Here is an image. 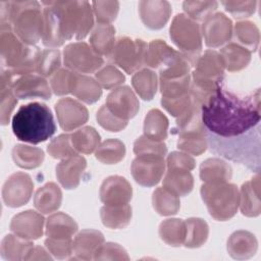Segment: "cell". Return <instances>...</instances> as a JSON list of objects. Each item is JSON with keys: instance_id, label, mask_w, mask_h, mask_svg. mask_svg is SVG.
I'll return each instance as SVG.
<instances>
[{"instance_id": "cell-14", "label": "cell", "mask_w": 261, "mask_h": 261, "mask_svg": "<svg viewBox=\"0 0 261 261\" xmlns=\"http://www.w3.org/2000/svg\"><path fill=\"white\" fill-rule=\"evenodd\" d=\"M55 112L60 127L65 132L74 130L88 121L86 106L72 98H62L55 104Z\"/></svg>"}, {"instance_id": "cell-24", "label": "cell", "mask_w": 261, "mask_h": 261, "mask_svg": "<svg viewBox=\"0 0 261 261\" xmlns=\"http://www.w3.org/2000/svg\"><path fill=\"white\" fill-rule=\"evenodd\" d=\"M260 175L259 172L249 181L242 185L240 191L239 207L243 215L247 217H257L261 212L260 203Z\"/></svg>"}, {"instance_id": "cell-5", "label": "cell", "mask_w": 261, "mask_h": 261, "mask_svg": "<svg viewBox=\"0 0 261 261\" xmlns=\"http://www.w3.org/2000/svg\"><path fill=\"white\" fill-rule=\"evenodd\" d=\"M55 8L61 34L66 40H83L94 28L92 4L88 1H49Z\"/></svg>"}, {"instance_id": "cell-9", "label": "cell", "mask_w": 261, "mask_h": 261, "mask_svg": "<svg viewBox=\"0 0 261 261\" xmlns=\"http://www.w3.org/2000/svg\"><path fill=\"white\" fill-rule=\"evenodd\" d=\"M63 62L66 68L84 74L98 71L102 67L104 59L91 45L85 42H74L65 46Z\"/></svg>"}, {"instance_id": "cell-25", "label": "cell", "mask_w": 261, "mask_h": 261, "mask_svg": "<svg viewBox=\"0 0 261 261\" xmlns=\"http://www.w3.org/2000/svg\"><path fill=\"white\" fill-rule=\"evenodd\" d=\"M62 192L55 182H47L39 188L34 196V205L36 209L43 213L49 214L55 212L61 205Z\"/></svg>"}, {"instance_id": "cell-28", "label": "cell", "mask_w": 261, "mask_h": 261, "mask_svg": "<svg viewBox=\"0 0 261 261\" xmlns=\"http://www.w3.org/2000/svg\"><path fill=\"white\" fill-rule=\"evenodd\" d=\"M163 188L178 197L190 194L194 188V177L190 170L167 168L163 178Z\"/></svg>"}, {"instance_id": "cell-27", "label": "cell", "mask_w": 261, "mask_h": 261, "mask_svg": "<svg viewBox=\"0 0 261 261\" xmlns=\"http://www.w3.org/2000/svg\"><path fill=\"white\" fill-rule=\"evenodd\" d=\"M231 176V166L221 158H208L200 165V178L204 182H226Z\"/></svg>"}, {"instance_id": "cell-15", "label": "cell", "mask_w": 261, "mask_h": 261, "mask_svg": "<svg viewBox=\"0 0 261 261\" xmlns=\"http://www.w3.org/2000/svg\"><path fill=\"white\" fill-rule=\"evenodd\" d=\"M12 90L16 98L19 99L41 98L48 100L52 95V90L45 77L35 73H28L14 77Z\"/></svg>"}, {"instance_id": "cell-46", "label": "cell", "mask_w": 261, "mask_h": 261, "mask_svg": "<svg viewBox=\"0 0 261 261\" xmlns=\"http://www.w3.org/2000/svg\"><path fill=\"white\" fill-rule=\"evenodd\" d=\"M61 54L58 49H45L41 52L37 66L38 74L43 77L52 76L60 69Z\"/></svg>"}, {"instance_id": "cell-4", "label": "cell", "mask_w": 261, "mask_h": 261, "mask_svg": "<svg viewBox=\"0 0 261 261\" xmlns=\"http://www.w3.org/2000/svg\"><path fill=\"white\" fill-rule=\"evenodd\" d=\"M44 14L38 1H10L8 28L23 43L35 46L43 35Z\"/></svg>"}, {"instance_id": "cell-37", "label": "cell", "mask_w": 261, "mask_h": 261, "mask_svg": "<svg viewBox=\"0 0 261 261\" xmlns=\"http://www.w3.org/2000/svg\"><path fill=\"white\" fill-rule=\"evenodd\" d=\"M168 119L159 109H151L144 119V136L162 142L168 135Z\"/></svg>"}, {"instance_id": "cell-38", "label": "cell", "mask_w": 261, "mask_h": 261, "mask_svg": "<svg viewBox=\"0 0 261 261\" xmlns=\"http://www.w3.org/2000/svg\"><path fill=\"white\" fill-rule=\"evenodd\" d=\"M11 154L14 163L24 169H34L39 167L42 165L45 158L42 149L24 144L15 145Z\"/></svg>"}, {"instance_id": "cell-31", "label": "cell", "mask_w": 261, "mask_h": 261, "mask_svg": "<svg viewBox=\"0 0 261 261\" xmlns=\"http://www.w3.org/2000/svg\"><path fill=\"white\" fill-rule=\"evenodd\" d=\"M225 69L240 71L247 67L252 58V52L238 43H228L219 52Z\"/></svg>"}, {"instance_id": "cell-1", "label": "cell", "mask_w": 261, "mask_h": 261, "mask_svg": "<svg viewBox=\"0 0 261 261\" xmlns=\"http://www.w3.org/2000/svg\"><path fill=\"white\" fill-rule=\"evenodd\" d=\"M260 89L240 96L220 85L201 106L207 145L211 153L260 170Z\"/></svg>"}, {"instance_id": "cell-53", "label": "cell", "mask_w": 261, "mask_h": 261, "mask_svg": "<svg viewBox=\"0 0 261 261\" xmlns=\"http://www.w3.org/2000/svg\"><path fill=\"white\" fill-rule=\"evenodd\" d=\"M96 119L98 123L109 132H119L122 130L126 125L127 121L118 118L114 114H112L106 105H102L97 111Z\"/></svg>"}, {"instance_id": "cell-44", "label": "cell", "mask_w": 261, "mask_h": 261, "mask_svg": "<svg viewBox=\"0 0 261 261\" xmlns=\"http://www.w3.org/2000/svg\"><path fill=\"white\" fill-rule=\"evenodd\" d=\"M125 146L118 139H108L95 151V157L104 164H116L124 158Z\"/></svg>"}, {"instance_id": "cell-10", "label": "cell", "mask_w": 261, "mask_h": 261, "mask_svg": "<svg viewBox=\"0 0 261 261\" xmlns=\"http://www.w3.org/2000/svg\"><path fill=\"white\" fill-rule=\"evenodd\" d=\"M164 156L158 154H141L133 160L130 171L136 182L143 187H154L165 172Z\"/></svg>"}, {"instance_id": "cell-8", "label": "cell", "mask_w": 261, "mask_h": 261, "mask_svg": "<svg viewBox=\"0 0 261 261\" xmlns=\"http://www.w3.org/2000/svg\"><path fill=\"white\" fill-rule=\"evenodd\" d=\"M148 44L141 39L120 37L114 45L110 58L126 73H135L145 65Z\"/></svg>"}, {"instance_id": "cell-23", "label": "cell", "mask_w": 261, "mask_h": 261, "mask_svg": "<svg viewBox=\"0 0 261 261\" xmlns=\"http://www.w3.org/2000/svg\"><path fill=\"white\" fill-rule=\"evenodd\" d=\"M41 4L44 5V27L42 43L44 46L50 49L58 48L62 46L65 42V39L61 34L58 14L49 1H43L41 2Z\"/></svg>"}, {"instance_id": "cell-36", "label": "cell", "mask_w": 261, "mask_h": 261, "mask_svg": "<svg viewBox=\"0 0 261 261\" xmlns=\"http://www.w3.org/2000/svg\"><path fill=\"white\" fill-rule=\"evenodd\" d=\"M176 53V50L171 48L166 42L160 39L152 40L148 44L145 55V65L150 68L160 69L166 64L170 58Z\"/></svg>"}, {"instance_id": "cell-54", "label": "cell", "mask_w": 261, "mask_h": 261, "mask_svg": "<svg viewBox=\"0 0 261 261\" xmlns=\"http://www.w3.org/2000/svg\"><path fill=\"white\" fill-rule=\"evenodd\" d=\"M45 246L49 253L57 259H67L72 254V241L71 239H55L47 238Z\"/></svg>"}, {"instance_id": "cell-7", "label": "cell", "mask_w": 261, "mask_h": 261, "mask_svg": "<svg viewBox=\"0 0 261 261\" xmlns=\"http://www.w3.org/2000/svg\"><path fill=\"white\" fill-rule=\"evenodd\" d=\"M169 36L173 44L179 49V52L194 66L202 50L200 24L186 14L178 13L171 21Z\"/></svg>"}, {"instance_id": "cell-49", "label": "cell", "mask_w": 261, "mask_h": 261, "mask_svg": "<svg viewBox=\"0 0 261 261\" xmlns=\"http://www.w3.org/2000/svg\"><path fill=\"white\" fill-rule=\"evenodd\" d=\"M47 152L51 157L55 159H65L77 154V152L72 147L70 135L68 134H62L54 138L48 144Z\"/></svg>"}, {"instance_id": "cell-34", "label": "cell", "mask_w": 261, "mask_h": 261, "mask_svg": "<svg viewBox=\"0 0 261 261\" xmlns=\"http://www.w3.org/2000/svg\"><path fill=\"white\" fill-rule=\"evenodd\" d=\"M71 94L87 104L97 102L102 95V88L92 76L77 73Z\"/></svg>"}, {"instance_id": "cell-57", "label": "cell", "mask_w": 261, "mask_h": 261, "mask_svg": "<svg viewBox=\"0 0 261 261\" xmlns=\"http://www.w3.org/2000/svg\"><path fill=\"white\" fill-rule=\"evenodd\" d=\"M196 166L195 159L186 152H171L166 159L167 168H180L187 170H193Z\"/></svg>"}, {"instance_id": "cell-29", "label": "cell", "mask_w": 261, "mask_h": 261, "mask_svg": "<svg viewBox=\"0 0 261 261\" xmlns=\"http://www.w3.org/2000/svg\"><path fill=\"white\" fill-rule=\"evenodd\" d=\"M14 76L7 70L2 68L1 85H0V122L6 125L9 122L12 111L17 104V98L12 90Z\"/></svg>"}, {"instance_id": "cell-50", "label": "cell", "mask_w": 261, "mask_h": 261, "mask_svg": "<svg viewBox=\"0 0 261 261\" xmlns=\"http://www.w3.org/2000/svg\"><path fill=\"white\" fill-rule=\"evenodd\" d=\"M93 13L99 23H110L115 20L119 11L118 1H93Z\"/></svg>"}, {"instance_id": "cell-16", "label": "cell", "mask_w": 261, "mask_h": 261, "mask_svg": "<svg viewBox=\"0 0 261 261\" xmlns=\"http://www.w3.org/2000/svg\"><path fill=\"white\" fill-rule=\"evenodd\" d=\"M132 197L130 184L120 175L108 176L100 187V199L105 205H126Z\"/></svg>"}, {"instance_id": "cell-48", "label": "cell", "mask_w": 261, "mask_h": 261, "mask_svg": "<svg viewBox=\"0 0 261 261\" xmlns=\"http://www.w3.org/2000/svg\"><path fill=\"white\" fill-rule=\"evenodd\" d=\"M95 77L101 88L106 90L116 88L125 81L124 74L117 67L111 64L102 66L98 71H96Z\"/></svg>"}, {"instance_id": "cell-17", "label": "cell", "mask_w": 261, "mask_h": 261, "mask_svg": "<svg viewBox=\"0 0 261 261\" xmlns=\"http://www.w3.org/2000/svg\"><path fill=\"white\" fill-rule=\"evenodd\" d=\"M171 5L165 0H143L139 2V12L143 23L150 30L162 29L170 18Z\"/></svg>"}, {"instance_id": "cell-3", "label": "cell", "mask_w": 261, "mask_h": 261, "mask_svg": "<svg viewBox=\"0 0 261 261\" xmlns=\"http://www.w3.org/2000/svg\"><path fill=\"white\" fill-rule=\"evenodd\" d=\"M0 52L2 65L14 76L37 71L41 50L37 46L23 43L11 30L0 34Z\"/></svg>"}, {"instance_id": "cell-26", "label": "cell", "mask_w": 261, "mask_h": 261, "mask_svg": "<svg viewBox=\"0 0 261 261\" xmlns=\"http://www.w3.org/2000/svg\"><path fill=\"white\" fill-rule=\"evenodd\" d=\"M91 47L101 56L110 57L115 45V29L110 23H99L94 25L90 36Z\"/></svg>"}, {"instance_id": "cell-13", "label": "cell", "mask_w": 261, "mask_h": 261, "mask_svg": "<svg viewBox=\"0 0 261 261\" xmlns=\"http://www.w3.org/2000/svg\"><path fill=\"white\" fill-rule=\"evenodd\" d=\"M105 105L112 114L126 121L135 117L140 109L139 100L128 86L114 89L107 96Z\"/></svg>"}, {"instance_id": "cell-47", "label": "cell", "mask_w": 261, "mask_h": 261, "mask_svg": "<svg viewBox=\"0 0 261 261\" xmlns=\"http://www.w3.org/2000/svg\"><path fill=\"white\" fill-rule=\"evenodd\" d=\"M77 72L68 68H60L50 79V86L53 93L57 96H63L71 93Z\"/></svg>"}, {"instance_id": "cell-40", "label": "cell", "mask_w": 261, "mask_h": 261, "mask_svg": "<svg viewBox=\"0 0 261 261\" xmlns=\"http://www.w3.org/2000/svg\"><path fill=\"white\" fill-rule=\"evenodd\" d=\"M159 237L167 245L179 247L186 238V222L178 218H168L159 225Z\"/></svg>"}, {"instance_id": "cell-30", "label": "cell", "mask_w": 261, "mask_h": 261, "mask_svg": "<svg viewBox=\"0 0 261 261\" xmlns=\"http://www.w3.org/2000/svg\"><path fill=\"white\" fill-rule=\"evenodd\" d=\"M77 228V223L72 217L63 212H56L48 217L45 233L49 238L71 239Z\"/></svg>"}, {"instance_id": "cell-55", "label": "cell", "mask_w": 261, "mask_h": 261, "mask_svg": "<svg viewBox=\"0 0 261 261\" xmlns=\"http://www.w3.org/2000/svg\"><path fill=\"white\" fill-rule=\"evenodd\" d=\"M94 260H129V257L120 245L103 243L95 253Z\"/></svg>"}, {"instance_id": "cell-35", "label": "cell", "mask_w": 261, "mask_h": 261, "mask_svg": "<svg viewBox=\"0 0 261 261\" xmlns=\"http://www.w3.org/2000/svg\"><path fill=\"white\" fill-rule=\"evenodd\" d=\"M132 85L136 93L145 101L153 99L158 88V76L149 68H141L134 73Z\"/></svg>"}, {"instance_id": "cell-58", "label": "cell", "mask_w": 261, "mask_h": 261, "mask_svg": "<svg viewBox=\"0 0 261 261\" xmlns=\"http://www.w3.org/2000/svg\"><path fill=\"white\" fill-rule=\"evenodd\" d=\"M24 260H52V257L48 254V252L42 247H33Z\"/></svg>"}, {"instance_id": "cell-45", "label": "cell", "mask_w": 261, "mask_h": 261, "mask_svg": "<svg viewBox=\"0 0 261 261\" xmlns=\"http://www.w3.org/2000/svg\"><path fill=\"white\" fill-rule=\"evenodd\" d=\"M216 1H185L182 3L184 11L191 19L195 21H204L217 9Z\"/></svg>"}, {"instance_id": "cell-22", "label": "cell", "mask_w": 261, "mask_h": 261, "mask_svg": "<svg viewBox=\"0 0 261 261\" xmlns=\"http://www.w3.org/2000/svg\"><path fill=\"white\" fill-rule=\"evenodd\" d=\"M226 249L227 253L233 259H250L258 250V241L256 237L248 230H237L228 238Z\"/></svg>"}, {"instance_id": "cell-43", "label": "cell", "mask_w": 261, "mask_h": 261, "mask_svg": "<svg viewBox=\"0 0 261 261\" xmlns=\"http://www.w3.org/2000/svg\"><path fill=\"white\" fill-rule=\"evenodd\" d=\"M152 204L155 211L162 216L174 215L180 208L179 197L165 188H157L152 195Z\"/></svg>"}, {"instance_id": "cell-2", "label": "cell", "mask_w": 261, "mask_h": 261, "mask_svg": "<svg viewBox=\"0 0 261 261\" xmlns=\"http://www.w3.org/2000/svg\"><path fill=\"white\" fill-rule=\"evenodd\" d=\"M11 126L17 140L34 145L47 141L56 132L50 108L39 102L20 106L12 117Z\"/></svg>"}, {"instance_id": "cell-19", "label": "cell", "mask_w": 261, "mask_h": 261, "mask_svg": "<svg viewBox=\"0 0 261 261\" xmlns=\"http://www.w3.org/2000/svg\"><path fill=\"white\" fill-rule=\"evenodd\" d=\"M173 134L178 136L177 148L190 155L199 156L208 148L203 123L174 130Z\"/></svg>"}, {"instance_id": "cell-6", "label": "cell", "mask_w": 261, "mask_h": 261, "mask_svg": "<svg viewBox=\"0 0 261 261\" xmlns=\"http://www.w3.org/2000/svg\"><path fill=\"white\" fill-rule=\"evenodd\" d=\"M200 192L209 214L215 220L226 221L236 215L240 204V192L236 185L228 181L205 182Z\"/></svg>"}, {"instance_id": "cell-42", "label": "cell", "mask_w": 261, "mask_h": 261, "mask_svg": "<svg viewBox=\"0 0 261 261\" xmlns=\"http://www.w3.org/2000/svg\"><path fill=\"white\" fill-rule=\"evenodd\" d=\"M232 34H234V38L239 42L238 44L247 48L251 52L257 51L260 42V32L253 21H237Z\"/></svg>"}, {"instance_id": "cell-18", "label": "cell", "mask_w": 261, "mask_h": 261, "mask_svg": "<svg viewBox=\"0 0 261 261\" xmlns=\"http://www.w3.org/2000/svg\"><path fill=\"white\" fill-rule=\"evenodd\" d=\"M45 219L34 210H27L16 214L10 222V230L27 240H38L43 234Z\"/></svg>"}, {"instance_id": "cell-32", "label": "cell", "mask_w": 261, "mask_h": 261, "mask_svg": "<svg viewBox=\"0 0 261 261\" xmlns=\"http://www.w3.org/2000/svg\"><path fill=\"white\" fill-rule=\"evenodd\" d=\"M132 207L126 205H104L100 209V217L104 226L111 229H121L128 225L132 219Z\"/></svg>"}, {"instance_id": "cell-52", "label": "cell", "mask_w": 261, "mask_h": 261, "mask_svg": "<svg viewBox=\"0 0 261 261\" xmlns=\"http://www.w3.org/2000/svg\"><path fill=\"white\" fill-rule=\"evenodd\" d=\"M225 10L229 12L234 18L242 19L251 16L257 7V1L246 0V1H221Z\"/></svg>"}, {"instance_id": "cell-33", "label": "cell", "mask_w": 261, "mask_h": 261, "mask_svg": "<svg viewBox=\"0 0 261 261\" xmlns=\"http://www.w3.org/2000/svg\"><path fill=\"white\" fill-rule=\"evenodd\" d=\"M34 247L32 241L14 234H7L1 241L0 253L4 260H24L29 251Z\"/></svg>"}, {"instance_id": "cell-56", "label": "cell", "mask_w": 261, "mask_h": 261, "mask_svg": "<svg viewBox=\"0 0 261 261\" xmlns=\"http://www.w3.org/2000/svg\"><path fill=\"white\" fill-rule=\"evenodd\" d=\"M193 104L191 93L176 99H163L161 98L162 107L173 117L177 118L182 115Z\"/></svg>"}, {"instance_id": "cell-12", "label": "cell", "mask_w": 261, "mask_h": 261, "mask_svg": "<svg viewBox=\"0 0 261 261\" xmlns=\"http://www.w3.org/2000/svg\"><path fill=\"white\" fill-rule=\"evenodd\" d=\"M232 31L231 19L222 12L210 15L201 25V34L204 37L205 45L209 48H217L230 41Z\"/></svg>"}, {"instance_id": "cell-20", "label": "cell", "mask_w": 261, "mask_h": 261, "mask_svg": "<svg viewBox=\"0 0 261 261\" xmlns=\"http://www.w3.org/2000/svg\"><path fill=\"white\" fill-rule=\"evenodd\" d=\"M86 167V159L79 154L62 159L56 166L57 179L64 189H75L80 185L82 174Z\"/></svg>"}, {"instance_id": "cell-41", "label": "cell", "mask_w": 261, "mask_h": 261, "mask_svg": "<svg viewBox=\"0 0 261 261\" xmlns=\"http://www.w3.org/2000/svg\"><path fill=\"white\" fill-rule=\"evenodd\" d=\"M186 238L184 245L187 248L195 249L205 244L209 236V226L207 222L199 217H191L185 220Z\"/></svg>"}, {"instance_id": "cell-51", "label": "cell", "mask_w": 261, "mask_h": 261, "mask_svg": "<svg viewBox=\"0 0 261 261\" xmlns=\"http://www.w3.org/2000/svg\"><path fill=\"white\" fill-rule=\"evenodd\" d=\"M134 153L136 155L158 154V155L165 156L167 153V147L163 142L151 140L143 135L135 141Z\"/></svg>"}, {"instance_id": "cell-39", "label": "cell", "mask_w": 261, "mask_h": 261, "mask_svg": "<svg viewBox=\"0 0 261 261\" xmlns=\"http://www.w3.org/2000/svg\"><path fill=\"white\" fill-rule=\"evenodd\" d=\"M73 149L83 154H91L100 145L99 133L92 126H84L70 135Z\"/></svg>"}, {"instance_id": "cell-21", "label": "cell", "mask_w": 261, "mask_h": 261, "mask_svg": "<svg viewBox=\"0 0 261 261\" xmlns=\"http://www.w3.org/2000/svg\"><path fill=\"white\" fill-rule=\"evenodd\" d=\"M104 243V236L101 231L96 229H83L72 241L71 259L77 260H92L100 246Z\"/></svg>"}, {"instance_id": "cell-11", "label": "cell", "mask_w": 261, "mask_h": 261, "mask_svg": "<svg viewBox=\"0 0 261 261\" xmlns=\"http://www.w3.org/2000/svg\"><path fill=\"white\" fill-rule=\"evenodd\" d=\"M34 182L32 177L24 172L11 174L3 185L2 199L6 206L18 208L25 205L33 194Z\"/></svg>"}]
</instances>
